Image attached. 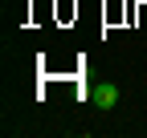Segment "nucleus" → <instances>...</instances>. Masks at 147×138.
Wrapping results in <instances>:
<instances>
[{"instance_id": "nucleus-1", "label": "nucleus", "mask_w": 147, "mask_h": 138, "mask_svg": "<svg viewBox=\"0 0 147 138\" xmlns=\"http://www.w3.org/2000/svg\"><path fill=\"white\" fill-rule=\"evenodd\" d=\"M90 102H94L98 110H115V106H119V85H115V81L94 85V90H90Z\"/></svg>"}]
</instances>
